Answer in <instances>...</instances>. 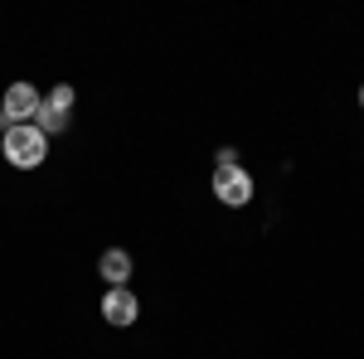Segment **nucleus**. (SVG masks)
I'll return each mask as SVG.
<instances>
[{
  "instance_id": "obj_2",
  "label": "nucleus",
  "mask_w": 364,
  "mask_h": 359,
  "mask_svg": "<svg viewBox=\"0 0 364 359\" xmlns=\"http://www.w3.org/2000/svg\"><path fill=\"white\" fill-rule=\"evenodd\" d=\"M39 107H44L39 87L10 83V87H5V102H0V132H5V127H29V122L39 117Z\"/></svg>"
},
{
  "instance_id": "obj_7",
  "label": "nucleus",
  "mask_w": 364,
  "mask_h": 359,
  "mask_svg": "<svg viewBox=\"0 0 364 359\" xmlns=\"http://www.w3.org/2000/svg\"><path fill=\"white\" fill-rule=\"evenodd\" d=\"M44 102H49V107H58V112H73V102H78V92H73V87H68V83H58L54 92L44 97Z\"/></svg>"
},
{
  "instance_id": "obj_5",
  "label": "nucleus",
  "mask_w": 364,
  "mask_h": 359,
  "mask_svg": "<svg viewBox=\"0 0 364 359\" xmlns=\"http://www.w3.org/2000/svg\"><path fill=\"white\" fill-rule=\"evenodd\" d=\"M97 272L107 277L112 286H127V282H132V257H127L122 248H107V252H102V262H97Z\"/></svg>"
},
{
  "instance_id": "obj_1",
  "label": "nucleus",
  "mask_w": 364,
  "mask_h": 359,
  "mask_svg": "<svg viewBox=\"0 0 364 359\" xmlns=\"http://www.w3.org/2000/svg\"><path fill=\"white\" fill-rule=\"evenodd\" d=\"M0 151H5V161L15 170H34V166H44V156H49V136H44L34 122H29V127H5Z\"/></svg>"
},
{
  "instance_id": "obj_6",
  "label": "nucleus",
  "mask_w": 364,
  "mask_h": 359,
  "mask_svg": "<svg viewBox=\"0 0 364 359\" xmlns=\"http://www.w3.org/2000/svg\"><path fill=\"white\" fill-rule=\"evenodd\" d=\"M34 127L44 132V136H58V132H68V112H58V107H39V117H34Z\"/></svg>"
},
{
  "instance_id": "obj_3",
  "label": "nucleus",
  "mask_w": 364,
  "mask_h": 359,
  "mask_svg": "<svg viewBox=\"0 0 364 359\" xmlns=\"http://www.w3.org/2000/svg\"><path fill=\"white\" fill-rule=\"evenodd\" d=\"M214 199L228 204V209H243L252 199V175L243 166H219L214 170Z\"/></svg>"
},
{
  "instance_id": "obj_8",
  "label": "nucleus",
  "mask_w": 364,
  "mask_h": 359,
  "mask_svg": "<svg viewBox=\"0 0 364 359\" xmlns=\"http://www.w3.org/2000/svg\"><path fill=\"white\" fill-rule=\"evenodd\" d=\"M360 107H364V87H360Z\"/></svg>"
},
{
  "instance_id": "obj_4",
  "label": "nucleus",
  "mask_w": 364,
  "mask_h": 359,
  "mask_svg": "<svg viewBox=\"0 0 364 359\" xmlns=\"http://www.w3.org/2000/svg\"><path fill=\"white\" fill-rule=\"evenodd\" d=\"M136 316H141V301L127 286H112V291L102 296V321H107V326H132Z\"/></svg>"
}]
</instances>
